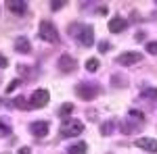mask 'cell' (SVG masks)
<instances>
[{"label":"cell","mask_w":157,"mask_h":154,"mask_svg":"<svg viewBox=\"0 0 157 154\" xmlns=\"http://www.w3.org/2000/svg\"><path fill=\"white\" fill-rule=\"evenodd\" d=\"M57 65H59V69L63 73H73L75 69H78V60L73 59V56H69V54H63Z\"/></svg>","instance_id":"6"},{"label":"cell","mask_w":157,"mask_h":154,"mask_svg":"<svg viewBox=\"0 0 157 154\" xmlns=\"http://www.w3.org/2000/svg\"><path fill=\"white\" fill-rule=\"evenodd\" d=\"M9 133H11V125H9V121L0 117V138H4V135H9Z\"/></svg>","instance_id":"14"},{"label":"cell","mask_w":157,"mask_h":154,"mask_svg":"<svg viewBox=\"0 0 157 154\" xmlns=\"http://www.w3.org/2000/svg\"><path fill=\"white\" fill-rule=\"evenodd\" d=\"M147 52L157 54V42H149V44H147Z\"/></svg>","instance_id":"21"},{"label":"cell","mask_w":157,"mask_h":154,"mask_svg":"<svg viewBox=\"0 0 157 154\" xmlns=\"http://www.w3.org/2000/svg\"><path fill=\"white\" fill-rule=\"evenodd\" d=\"M126 27H128V21H126L124 17H113V19L109 21V31H111V34H121Z\"/></svg>","instance_id":"9"},{"label":"cell","mask_w":157,"mask_h":154,"mask_svg":"<svg viewBox=\"0 0 157 154\" xmlns=\"http://www.w3.org/2000/svg\"><path fill=\"white\" fill-rule=\"evenodd\" d=\"M17 154H32V150L27 148V146H23V148H19V152Z\"/></svg>","instance_id":"24"},{"label":"cell","mask_w":157,"mask_h":154,"mask_svg":"<svg viewBox=\"0 0 157 154\" xmlns=\"http://www.w3.org/2000/svg\"><path fill=\"white\" fill-rule=\"evenodd\" d=\"M19 79H13L11 83H9V85H6V94H13V90H15V88H17V85H19Z\"/></svg>","instance_id":"20"},{"label":"cell","mask_w":157,"mask_h":154,"mask_svg":"<svg viewBox=\"0 0 157 154\" xmlns=\"http://www.w3.org/2000/svg\"><path fill=\"white\" fill-rule=\"evenodd\" d=\"M50 100V94L48 90H44V88H40V90H36L34 94H32V98H29V108H42L46 106Z\"/></svg>","instance_id":"3"},{"label":"cell","mask_w":157,"mask_h":154,"mask_svg":"<svg viewBox=\"0 0 157 154\" xmlns=\"http://www.w3.org/2000/svg\"><path fill=\"white\" fill-rule=\"evenodd\" d=\"M86 152H88V146L84 142H78L67 148V154H86Z\"/></svg>","instance_id":"13"},{"label":"cell","mask_w":157,"mask_h":154,"mask_svg":"<svg viewBox=\"0 0 157 154\" xmlns=\"http://www.w3.org/2000/svg\"><path fill=\"white\" fill-rule=\"evenodd\" d=\"M48 129H50V127H48L46 121H34V123L29 125V131H32L36 138H44V135L48 133Z\"/></svg>","instance_id":"8"},{"label":"cell","mask_w":157,"mask_h":154,"mask_svg":"<svg viewBox=\"0 0 157 154\" xmlns=\"http://www.w3.org/2000/svg\"><path fill=\"white\" fill-rule=\"evenodd\" d=\"M15 50L17 52H21V54H29L32 52V44H29V40L25 36H19L15 40Z\"/></svg>","instance_id":"12"},{"label":"cell","mask_w":157,"mask_h":154,"mask_svg":"<svg viewBox=\"0 0 157 154\" xmlns=\"http://www.w3.org/2000/svg\"><path fill=\"white\" fill-rule=\"evenodd\" d=\"M75 94H78V98H82V100H92V98H97L98 88L94 83H80L75 88Z\"/></svg>","instance_id":"4"},{"label":"cell","mask_w":157,"mask_h":154,"mask_svg":"<svg viewBox=\"0 0 157 154\" xmlns=\"http://www.w3.org/2000/svg\"><path fill=\"white\" fill-rule=\"evenodd\" d=\"M71 110H73V104L71 102H65V104L59 108V115L61 117H67V115H71Z\"/></svg>","instance_id":"16"},{"label":"cell","mask_w":157,"mask_h":154,"mask_svg":"<svg viewBox=\"0 0 157 154\" xmlns=\"http://www.w3.org/2000/svg\"><path fill=\"white\" fill-rule=\"evenodd\" d=\"M61 6H65V2H59V0H55V2H50V9H52V11H59Z\"/></svg>","instance_id":"22"},{"label":"cell","mask_w":157,"mask_h":154,"mask_svg":"<svg viewBox=\"0 0 157 154\" xmlns=\"http://www.w3.org/2000/svg\"><path fill=\"white\" fill-rule=\"evenodd\" d=\"M113 129H115V123H113V121H107V123H103V127H101V133H103V135H109V133H111Z\"/></svg>","instance_id":"17"},{"label":"cell","mask_w":157,"mask_h":154,"mask_svg":"<svg viewBox=\"0 0 157 154\" xmlns=\"http://www.w3.org/2000/svg\"><path fill=\"white\" fill-rule=\"evenodd\" d=\"M6 6H9V11L15 13V15H23V13H27V2L25 0H9L6 2Z\"/></svg>","instance_id":"10"},{"label":"cell","mask_w":157,"mask_h":154,"mask_svg":"<svg viewBox=\"0 0 157 154\" xmlns=\"http://www.w3.org/2000/svg\"><path fill=\"white\" fill-rule=\"evenodd\" d=\"M143 98H157V88L145 90V92H143Z\"/></svg>","instance_id":"19"},{"label":"cell","mask_w":157,"mask_h":154,"mask_svg":"<svg viewBox=\"0 0 157 154\" xmlns=\"http://www.w3.org/2000/svg\"><path fill=\"white\" fill-rule=\"evenodd\" d=\"M84 131V125L78 121V119H67L61 123V135L63 138H75Z\"/></svg>","instance_id":"2"},{"label":"cell","mask_w":157,"mask_h":154,"mask_svg":"<svg viewBox=\"0 0 157 154\" xmlns=\"http://www.w3.org/2000/svg\"><path fill=\"white\" fill-rule=\"evenodd\" d=\"M38 34H40V40H44L48 44H57L59 42V31H57V27H55L52 21H42Z\"/></svg>","instance_id":"1"},{"label":"cell","mask_w":157,"mask_h":154,"mask_svg":"<svg viewBox=\"0 0 157 154\" xmlns=\"http://www.w3.org/2000/svg\"><path fill=\"white\" fill-rule=\"evenodd\" d=\"M13 104H15L17 108H29V104H25V98H21V96H19V98H15V100H13Z\"/></svg>","instance_id":"18"},{"label":"cell","mask_w":157,"mask_h":154,"mask_svg":"<svg viewBox=\"0 0 157 154\" xmlns=\"http://www.w3.org/2000/svg\"><path fill=\"white\" fill-rule=\"evenodd\" d=\"M107 48H109V44H107V42H103V44H101V52H105Z\"/></svg>","instance_id":"26"},{"label":"cell","mask_w":157,"mask_h":154,"mask_svg":"<svg viewBox=\"0 0 157 154\" xmlns=\"http://www.w3.org/2000/svg\"><path fill=\"white\" fill-rule=\"evenodd\" d=\"M98 67H101V60L98 59H88L86 60V69H88V71H98Z\"/></svg>","instance_id":"15"},{"label":"cell","mask_w":157,"mask_h":154,"mask_svg":"<svg viewBox=\"0 0 157 154\" xmlns=\"http://www.w3.org/2000/svg\"><path fill=\"white\" fill-rule=\"evenodd\" d=\"M140 60H143V54H140V52H124V54L117 56V63L124 65V67H130V65L140 63Z\"/></svg>","instance_id":"7"},{"label":"cell","mask_w":157,"mask_h":154,"mask_svg":"<svg viewBox=\"0 0 157 154\" xmlns=\"http://www.w3.org/2000/svg\"><path fill=\"white\" fill-rule=\"evenodd\" d=\"M136 146L147 152H157V140H153V138H140V140H136Z\"/></svg>","instance_id":"11"},{"label":"cell","mask_w":157,"mask_h":154,"mask_svg":"<svg viewBox=\"0 0 157 154\" xmlns=\"http://www.w3.org/2000/svg\"><path fill=\"white\" fill-rule=\"evenodd\" d=\"M6 67H9V60H6L4 56H2V54H0V69H6Z\"/></svg>","instance_id":"23"},{"label":"cell","mask_w":157,"mask_h":154,"mask_svg":"<svg viewBox=\"0 0 157 154\" xmlns=\"http://www.w3.org/2000/svg\"><path fill=\"white\" fill-rule=\"evenodd\" d=\"M143 38H145V34H143V31H138V34H136V42H140Z\"/></svg>","instance_id":"25"},{"label":"cell","mask_w":157,"mask_h":154,"mask_svg":"<svg viewBox=\"0 0 157 154\" xmlns=\"http://www.w3.org/2000/svg\"><path fill=\"white\" fill-rule=\"evenodd\" d=\"M78 42L82 44V46H92L94 44V29L90 27V25H84V27H80V31H78Z\"/></svg>","instance_id":"5"}]
</instances>
